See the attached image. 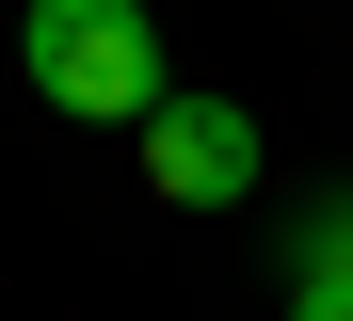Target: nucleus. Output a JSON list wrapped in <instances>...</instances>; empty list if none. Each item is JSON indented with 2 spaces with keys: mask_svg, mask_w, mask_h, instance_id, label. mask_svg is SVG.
<instances>
[{
  "mask_svg": "<svg viewBox=\"0 0 353 321\" xmlns=\"http://www.w3.org/2000/svg\"><path fill=\"white\" fill-rule=\"evenodd\" d=\"M129 145H145V193H161V209H241V193H257V113L241 97H161Z\"/></svg>",
  "mask_w": 353,
  "mask_h": 321,
  "instance_id": "2",
  "label": "nucleus"
},
{
  "mask_svg": "<svg viewBox=\"0 0 353 321\" xmlns=\"http://www.w3.org/2000/svg\"><path fill=\"white\" fill-rule=\"evenodd\" d=\"M32 97L48 113H81V128H145L176 81H161V17L145 0H32Z\"/></svg>",
  "mask_w": 353,
  "mask_h": 321,
  "instance_id": "1",
  "label": "nucleus"
},
{
  "mask_svg": "<svg viewBox=\"0 0 353 321\" xmlns=\"http://www.w3.org/2000/svg\"><path fill=\"white\" fill-rule=\"evenodd\" d=\"M289 321H353V193H321L289 241Z\"/></svg>",
  "mask_w": 353,
  "mask_h": 321,
  "instance_id": "3",
  "label": "nucleus"
}]
</instances>
